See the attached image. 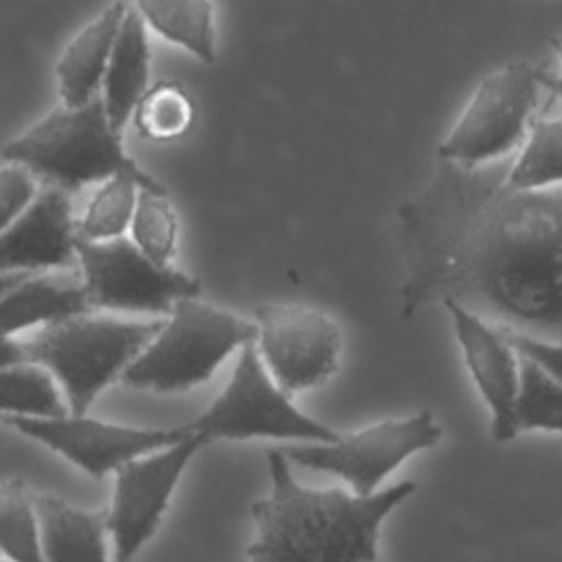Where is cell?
Masks as SVG:
<instances>
[{
  "label": "cell",
  "instance_id": "obj_1",
  "mask_svg": "<svg viewBox=\"0 0 562 562\" xmlns=\"http://www.w3.org/2000/svg\"><path fill=\"white\" fill-rule=\"evenodd\" d=\"M411 318L454 301L503 331L562 342V189L512 193L443 165L397 211Z\"/></svg>",
  "mask_w": 562,
  "mask_h": 562
},
{
  "label": "cell",
  "instance_id": "obj_2",
  "mask_svg": "<svg viewBox=\"0 0 562 562\" xmlns=\"http://www.w3.org/2000/svg\"><path fill=\"white\" fill-rule=\"evenodd\" d=\"M270 494L250 512L257 527L246 549L250 562H375L382 520L413 492V481H400L371 496L340 487L301 485L281 448L266 450Z\"/></svg>",
  "mask_w": 562,
  "mask_h": 562
},
{
  "label": "cell",
  "instance_id": "obj_3",
  "mask_svg": "<svg viewBox=\"0 0 562 562\" xmlns=\"http://www.w3.org/2000/svg\"><path fill=\"white\" fill-rule=\"evenodd\" d=\"M0 154L4 162L26 169L35 180L64 193L114 176H132L145 191H167L125 151L121 134L108 121L101 94L81 108L50 110L11 138Z\"/></svg>",
  "mask_w": 562,
  "mask_h": 562
},
{
  "label": "cell",
  "instance_id": "obj_4",
  "mask_svg": "<svg viewBox=\"0 0 562 562\" xmlns=\"http://www.w3.org/2000/svg\"><path fill=\"white\" fill-rule=\"evenodd\" d=\"M162 318H114L94 312L42 325L20 338L26 362L59 384L68 413L88 415L99 393L123 375L160 331Z\"/></svg>",
  "mask_w": 562,
  "mask_h": 562
},
{
  "label": "cell",
  "instance_id": "obj_5",
  "mask_svg": "<svg viewBox=\"0 0 562 562\" xmlns=\"http://www.w3.org/2000/svg\"><path fill=\"white\" fill-rule=\"evenodd\" d=\"M250 318L202 301L180 299L160 331L123 371L119 382L154 393H182L204 384L235 351L255 342Z\"/></svg>",
  "mask_w": 562,
  "mask_h": 562
},
{
  "label": "cell",
  "instance_id": "obj_6",
  "mask_svg": "<svg viewBox=\"0 0 562 562\" xmlns=\"http://www.w3.org/2000/svg\"><path fill=\"white\" fill-rule=\"evenodd\" d=\"M538 70L540 66L514 59L485 75L439 143V160L463 171H479L483 165L516 154L538 116L542 92Z\"/></svg>",
  "mask_w": 562,
  "mask_h": 562
},
{
  "label": "cell",
  "instance_id": "obj_7",
  "mask_svg": "<svg viewBox=\"0 0 562 562\" xmlns=\"http://www.w3.org/2000/svg\"><path fill=\"white\" fill-rule=\"evenodd\" d=\"M204 443L246 439H301L334 443L342 432L303 413L266 373L255 342L246 345L220 395L198 417L182 424Z\"/></svg>",
  "mask_w": 562,
  "mask_h": 562
},
{
  "label": "cell",
  "instance_id": "obj_8",
  "mask_svg": "<svg viewBox=\"0 0 562 562\" xmlns=\"http://www.w3.org/2000/svg\"><path fill=\"white\" fill-rule=\"evenodd\" d=\"M79 281L92 312H127L165 318L180 299L200 296V279L147 259L127 237L88 241L77 237Z\"/></svg>",
  "mask_w": 562,
  "mask_h": 562
},
{
  "label": "cell",
  "instance_id": "obj_9",
  "mask_svg": "<svg viewBox=\"0 0 562 562\" xmlns=\"http://www.w3.org/2000/svg\"><path fill=\"white\" fill-rule=\"evenodd\" d=\"M441 437L443 428L424 408L342 432L334 443H301L281 448V452L290 463L340 476L356 496H371L411 454L437 446Z\"/></svg>",
  "mask_w": 562,
  "mask_h": 562
},
{
  "label": "cell",
  "instance_id": "obj_10",
  "mask_svg": "<svg viewBox=\"0 0 562 562\" xmlns=\"http://www.w3.org/2000/svg\"><path fill=\"white\" fill-rule=\"evenodd\" d=\"M252 323L259 360L285 395L316 389L336 373L345 340L327 312L301 303H261Z\"/></svg>",
  "mask_w": 562,
  "mask_h": 562
},
{
  "label": "cell",
  "instance_id": "obj_11",
  "mask_svg": "<svg viewBox=\"0 0 562 562\" xmlns=\"http://www.w3.org/2000/svg\"><path fill=\"white\" fill-rule=\"evenodd\" d=\"M204 446L198 435L187 430L180 441L132 459L114 472L112 498L105 507L112 562H134L156 533L189 461Z\"/></svg>",
  "mask_w": 562,
  "mask_h": 562
},
{
  "label": "cell",
  "instance_id": "obj_12",
  "mask_svg": "<svg viewBox=\"0 0 562 562\" xmlns=\"http://www.w3.org/2000/svg\"><path fill=\"white\" fill-rule=\"evenodd\" d=\"M0 422L53 452H59L92 479L114 474L123 463L167 448L187 435L184 426L140 428L101 422L88 415H64L50 419L2 417Z\"/></svg>",
  "mask_w": 562,
  "mask_h": 562
},
{
  "label": "cell",
  "instance_id": "obj_13",
  "mask_svg": "<svg viewBox=\"0 0 562 562\" xmlns=\"http://www.w3.org/2000/svg\"><path fill=\"white\" fill-rule=\"evenodd\" d=\"M441 305L452 321L470 378L490 408L492 437L496 443H507L516 437L514 411L520 386V356L505 331L476 312L454 301H441Z\"/></svg>",
  "mask_w": 562,
  "mask_h": 562
},
{
  "label": "cell",
  "instance_id": "obj_14",
  "mask_svg": "<svg viewBox=\"0 0 562 562\" xmlns=\"http://www.w3.org/2000/svg\"><path fill=\"white\" fill-rule=\"evenodd\" d=\"M77 220L68 193L42 187L0 235V274L66 272L77 263Z\"/></svg>",
  "mask_w": 562,
  "mask_h": 562
},
{
  "label": "cell",
  "instance_id": "obj_15",
  "mask_svg": "<svg viewBox=\"0 0 562 562\" xmlns=\"http://www.w3.org/2000/svg\"><path fill=\"white\" fill-rule=\"evenodd\" d=\"M79 274H33L0 299V369L26 362L18 334L68 316L88 314Z\"/></svg>",
  "mask_w": 562,
  "mask_h": 562
},
{
  "label": "cell",
  "instance_id": "obj_16",
  "mask_svg": "<svg viewBox=\"0 0 562 562\" xmlns=\"http://www.w3.org/2000/svg\"><path fill=\"white\" fill-rule=\"evenodd\" d=\"M127 4H108L64 48L55 64L64 108H81L101 94L103 75Z\"/></svg>",
  "mask_w": 562,
  "mask_h": 562
},
{
  "label": "cell",
  "instance_id": "obj_17",
  "mask_svg": "<svg viewBox=\"0 0 562 562\" xmlns=\"http://www.w3.org/2000/svg\"><path fill=\"white\" fill-rule=\"evenodd\" d=\"M44 562H112L105 509L88 512L53 494H35Z\"/></svg>",
  "mask_w": 562,
  "mask_h": 562
},
{
  "label": "cell",
  "instance_id": "obj_18",
  "mask_svg": "<svg viewBox=\"0 0 562 562\" xmlns=\"http://www.w3.org/2000/svg\"><path fill=\"white\" fill-rule=\"evenodd\" d=\"M149 40L147 26L134 4H127L101 83V101L114 132H123L136 103L147 92Z\"/></svg>",
  "mask_w": 562,
  "mask_h": 562
},
{
  "label": "cell",
  "instance_id": "obj_19",
  "mask_svg": "<svg viewBox=\"0 0 562 562\" xmlns=\"http://www.w3.org/2000/svg\"><path fill=\"white\" fill-rule=\"evenodd\" d=\"M496 182L512 193L562 189V114L533 119L525 143Z\"/></svg>",
  "mask_w": 562,
  "mask_h": 562
},
{
  "label": "cell",
  "instance_id": "obj_20",
  "mask_svg": "<svg viewBox=\"0 0 562 562\" xmlns=\"http://www.w3.org/2000/svg\"><path fill=\"white\" fill-rule=\"evenodd\" d=\"M147 31L189 50L204 64L215 61L213 4L206 0H143L134 4Z\"/></svg>",
  "mask_w": 562,
  "mask_h": 562
},
{
  "label": "cell",
  "instance_id": "obj_21",
  "mask_svg": "<svg viewBox=\"0 0 562 562\" xmlns=\"http://www.w3.org/2000/svg\"><path fill=\"white\" fill-rule=\"evenodd\" d=\"M64 415H70L66 397L46 369L33 362H20L0 369V419H50Z\"/></svg>",
  "mask_w": 562,
  "mask_h": 562
},
{
  "label": "cell",
  "instance_id": "obj_22",
  "mask_svg": "<svg viewBox=\"0 0 562 562\" xmlns=\"http://www.w3.org/2000/svg\"><path fill=\"white\" fill-rule=\"evenodd\" d=\"M0 555L11 562H44L33 494L22 479L0 483Z\"/></svg>",
  "mask_w": 562,
  "mask_h": 562
},
{
  "label": "cell",
  "instance_id": "obj_23",
  "mask_svg": "<svg viewBox=\"0 0 562 562\" xmlns=\"http://www.w3.org/2000/svg\"><path fill=\"white\" fill-rule=\"evenodd\" d=\"M143 184L132 176H114L97 189L86 206L83 217L77 222V237L88 241H110L123 237L132 224L138 193Z\"/></svg>",
  "mask_w": 562,
  "mask_h": 562
},
{
  "label": "cell",
  "instance_id": "obj_24",
  "mask_svg": "<svg viewBox=\"0 0 562 562\" xmlns=\"http://www.w3.org/2000/svg\"><path fill=\"white\" fill-rule=\"evenodd\" d=\"M193 101L176 81H158L134 108L136 130L149 140H173L193 123Z\"/></svg>",
  "mask_w": 562,
  "mask_h": 562
},
{
  "label": "cell",
  "instance_id": "obj_25",
  "mask_svg": "<svg viewBox=\"0 0 562 562\" xmlns=\"http://www.w3.org/2000/svg\"><path fill=\"white\" fill-rule=\"evenodd\" d=\"M529 430L562 432V386L520 356V386L514 411V435Z\"/></svg>",
  "mask_w": 562,
  "mask_h": 562
},
{
  "label": "cell",
  "instance_id": "obj_26",
  "mask_svg": "<svg viewBox=\"0 0 562 562\" xmlns=\"http://www.w3.org/2000/svg\"><path fill=\"white\" fill-rule=\"evenodd\" d=\"M132 244L154 263L171 266L178 239V217L167 191H140L132 215Z\"/></svg>",
  "mask_w": 562,
  "mask_h": 562
},
{
  "label": "cell",
  "instance_id": "obj_27",
  "mask_svg": "<svg viewBox=\"0 0 562 562\" xmlns=\"http://www.w3.org/2000/svg\"><path fill=\"white\" fill-rule=\"evenodd\" d=\"M37 191V180L26 169L9 162L0 167V235L22 215Z\"/></svg>",
  "mask_w": 562,
  "mask_h": 562
},
{
  "label": "cell",
  "instance_id": "obj_28",
  "mask_svg": "<svg viewBox=\"0 0 562 562\" xmlns=\"http://www.w3.org/2000/svg\"><path fill=\"white\" fill-rule=\"evenodd\" d=\"M505 336L518 356L531 360L536 367H540L551 380H555L562 386V342L531 338V336L512 334V331H505Z\"/></svg>",
  "mask_w": 562,
  "mask_h": 562
},
{
  "label": "cell",
  "instance_id": "obj_29",
  "mask_svg": "<svg viewBox=\"0 0 562 562\" xmlns=\"http://www.w3.org/2000/svg\"><path fill=\"white\" fill-rule=\"evenodd\" d=\"M538 77H540V86H542V90L551 92L555 99H560V101H562V75H560V72H553L551 68L540 66Z\"/></svg>",
  "mask_w": 562,
  "mask_h": 562
},
{
  "label": "cell",
  "instance_id": "obj_30",
  "mask_svg": "<svg viewBox=\"0 0 562 562\" xmlns=\"http://www.w3.org/2000/svg\"><path fill=\"white\" fill-rule=\"evenodd\" d=\"M29 277H33V274H0V299H2L4 294H9L15 285H20L22 281H26Z\"/></svg>",
  "mask_w": 562,
  "mask_h": 562
},
{
  "label": "cell",
  "instance_id": "obj_31",
  "mask_svg": "<svg viewBox=\"0 0 562 562\" xmlns=\"http://www.w3.org/2000/svg\"><path fill=\"white\" fill-rule=\"evenodd\" d=\"M551 46H553L555 57H558V61H560V66H562V37H555V40L551 42Z\"/></svg>",
  "mask_w": 562,
  "mask_h": 562
}]
</instances>
